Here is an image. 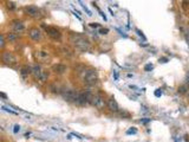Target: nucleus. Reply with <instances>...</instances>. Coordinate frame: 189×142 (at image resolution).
I'll return each instance as SVG.
<instances>
[{
  "mask_svg": "<svg viewBox=\"0 0 189 142\" xmlns=\"http://www.w3.org/2000/svg\"><path fill=\"white\" fill-rule=\"evenodd\" d=\"M70 43L78 51H81V52H86V51H89L90 46H91L89 39H86L84 36L78 34V33H71L70 34Z\"/></svg>",
  "mask_w": 189,
  "mask_h": 142,
  "instance_id": "f257e3e1",
  "label": "nucleus"
},
{
  "mask_svg": "<svg viewBox=\"0 0 189 142\" xmlns=\"http://www.w3.org/2000/svg\"><path fill=\"white\" fill-rule=\"evenodd\" d=\"M86 98H87V102L90 103V104H92L95 108L97 109H103L105 106H106V103L104 101V98L98 95V94H91L89 91H86Z\"/></svg>",
  "mask_w": 189,
  "mask_h": 142,
  "instance_id": "f03ea898",
  "label": "nucleus"
},
{
  "mask_svg": "<svg viewBox=\"0 0 189 142\" xmlns=\"http://www.w3.org/2000/svg\"><path fill=\"white\" fill-rule=\"evenodd\" d=\"M83 80L87 85H95L98 82V73L93 69L85 70L83 72Z\"/></svg>",
  "mask_w": 189,
  "mask_h": 142,
  "instance_id": "7ed1b4c3",
  "label": "nucleus"
},
{
  "mask_svg": "<svg viewBox=\"0 0 189 142\" xmlns=\"http://www.w3.org/2000/svg\"><path fill=\"white\" fill-rule=\"evenodd\" d=\"M32 75L35 80L40 81V82H46L48 78V73L44 71L39 65H33L32 67Z\"/></svg>",
  "mask_w": 189,
  "mask_h": 142,
  "instance_id": "20e7f679",
  "label": "nucleus"
},
{
  "mask_svg": "<svg viewBox=\"0 0 189 142\" xmlns=\"http://www.w3.org/2000/svg\"><path fill=\"white\" fill-rule=\"evenodd\" d=\"M78 95H79V93L74 91V90H70V89H69V90H63V91H61L63 98H64L65 101H68V102H73V103H76Z\"/></svg>",
  "mask_w": 189,
  "mask_h": 142,
  "instance_id": "39448f33",
  "label": "nucleus"
},
{
  "mask_svg": "<svg viewBox=\"0 0 189 142\" xmlns=\"http://www.w3.org/2000/svg\"><path fill=\"white\" fill-rule=\"evenodd\" d=\"M33 56L38 63H50L51 62V56H50L46 51H35Z\"/></svg>",
  "mask_w": 189,
  "mask_h": 142,
  "instance_id": "423d86ee",
  "label": "nucleus"
},
{
  "mask_svg": "<svg viewBox=\"0 0 189 142\" xmlns=\"http://www.w3.org/2000/svg\"><path fill=\"white\" fill-rule=\"evenodd\" d=\"M1 59L5 64H7V65H14L17 63V57L12 52H10V51H4L3 55H1Z\"/></svg>",
  "mask_w": 189,
  "mask_h": 142,
  "instance_id": "0eeeda50",
  "label": "nucleus"
},
{
  "mask_svg": "<svg viewBox=\"0 0 189 142\" xmlns=\"http://www.w3.org/2000/svg\"><path fill=\"white\" fill-rule=\"evenodd\" d=\"M25 13H26L27 16H30V17H32V18H40L42 17L40 10L34 5H30V6L25 7Z\"/></svg>",
  "mask_w": 189,
  "mask_h": 142,
  "instance_id": "6e6552de",
  "label": "nucleus"
},
{
  "mask_svg": "<svg viewBox=\"0 0 189 142\" xmlns=\"http://www.w3.org/2000/svg\"><path fill=\"white\" fill-rule=\"evenodd\" d=\"M44 27H45V31H46L48 37H51L52 39H55V40H60L61 33H60V31L58 29L51 27V26H44Z\"/></svg>",
  "mask_w": 189,
  "mask_h": 142,
  "instance_id": "1a4fd4ad",
  "label": "nucleus"
},
{
  "mask_svg": "<svg viewBox=\"0 0 189 142\" xmlns=\"http://www.w3.org/2000/svg\"><path fill=\"white\" fill-rule=\"evenodd\" d=\"M29 36L33 40H40L42 39V31L38 27H32L29 30Z\"/></svg>",
  "mask_w": 189,
  "mask_h": 142,
  "instance_id": "9d476101",
  "label": "nucleus"
},
{
  "mask_svg": "<svg viewBox=\"0 0 189 142\" xmlns=\"http://www.w3.org/2000/svg\"><path fill=\"white\" fill-rule=\"evenodd\" d=\"M106 107H108L112 113H118V110H119L118 103L116 102V99L113 98V97H111V98L108 99V102H106Z\"/></svg>",
  "mask_w": 189,
  "mask_h": 142,
  "instance_id": "9b49d317",
  "label": "nucleus"
},
{
  "mask_svg": "<svg viewBox=\"0 0 189 142\" xmlns=\"http://www.w3.org/2000/svg\"><path fill=\"white\" fill-rule=\"evenodd\" d=\"M12 29H13L16 32L20 33L25 31V24L21 20H13L12 21Z\"/></svg>",
  "mask_w": 189,
  "mask_h": 142,
  "instance_id": "f8f14e48",
  "label": "nucleus"
},
{
  "mask_svg": "<svg viewBox=\"0 0 189 142\" xmlns=\"http://www.w3.org/2000/svg\"><path fill=\"white\" fill-rule=\"evenodd\" d=\"M52 71L58 73V75H63L66 71V67L63 65V64H55V65L52 67Z\"/></svg>",
  "mask_w": 189,
  "mask_h": 142,
  "instance_id": "ddd939ff",
  "label": "nucleus"
},
{
  "mask_svg": "<svg viewBox=\"0 0 189 142\" xmlns=\"http://www.w3.org/2000/svg\"><path fill=\"white\" fill-rule=\"evenodd\" d=\"M20 73H21V76L26 77L27 75L32 73V68H31V67H23V68L20 69Z\"/></svg>",
  "mask_w": 189,
  "mask_h": 142,
  "instance_id": "4468645a",
  "label": "nucleus"
},
{
  "mask_svg": "<svg viewBox=\"0 0 189 142\" xmlns=\"http://www.w3.org/2000/svg\"><path fill=\"white\" fill-rule=\"evenodd\" d=\"M61 52L64 54L66 57H72V56H73V51H72L69 46H63V47H61Z\"/></svg>",
  "mask_w": 189,
  "mask_h": 142,
  "instance_id": "2eb2a0df",
  "label": "nucleus"
},
{
  "mask_svg": "<svg viewBox=\"0 0 189 142\" xmlns=\"http://www.w3.org/2000/svg\"><path fill=\"white\" fill-rule=\"evenodd\" d=\"M7 38H8L10 42H14V40L17 39V34H14V33H8V34H7Z\"/></svg>",
  "mask_w": 189,
  "mask_h": 142,
  "instance_id": "dca6fc26",
  "label": "nucleus"
},
{
  "mask_svg": "<svg viewBox=\"0 0 189 142\" xmlns=\"http://www.w3.org/2000/svg\"><path fill=\"white\" fill-rule=\"evenodd\" d=\"M5 46V37H4V34H0V47H4Z\"/></svg>",
  "mask_w": 189,
  "mask_h": 142,
  "instance_id": "f3484780",
  "label": "nucleus"
},
{
  "mask_svg": "<svg viewBox=\"0 0 189 142\" xmlns=\"http://www.w3.org/2000/svg\"><path fill=\"white\" fill-rule=\"evenodd\" d=\"M153 69H154V65H153V64H151V63L147 64V65L144 67V70H145V71H148V72H149V71H151Z\"/></svg>",
  "mask_w": 189,
  "mask_h": 142,
  "instance_id": "a211bd4d",
  "label": "nucleus"
},
{
  "mask_svg": "<svg viewBox=\"0 0 189 142\" xmlns=\"http://www.w3.org/2000/svg\"><path fill=\"white\" fill-rule=\"evenodd\" d=\"M7 7H8L10 10H14V8H16V4H14L13 1H8V3H7Z\"/></svg>",
  "mask_w": 189,
  "mask_h": 142,
  "instance_id": "6ab92c4d",
  "label": "nucleus"
},
{
  "mask_svg": "<svg viewBox=\"0 0 189 142\" xmlns=\"http://www.w3.org/2000/svg\"><path fill=\"white\" fill-rule=\"evenodd\" d=\"M187 88H188L187 85H182V86H181V88L179 89V91H180L181 94H184V93L187 91Z\"/></svg>",
  "mask_w": 189,
  "mask_h": 142,
  "instance_id": "aec40b11",
  "label": "nucleus"
},
{
  "mask_svg": "<svg viewBox=\"0 0 189 142\" xmlns=\"http://www.w3.org/2000/svg\"><path fill=\"white\" fill-rule=\"evenodd\" d=\"M81 5H82V7H83V8H84V10L86 11V13H87V16H92V14H91V12H90L89 10H87V7H86L85 5H83V3H82V1H81Z\"/></svg>",
  "mask_w": 189,
  "mask_h": 142,
  "instance_id": "412c9836",
  "label": "nucleus"
},
{
  "mask_svg": "<svg viewBox=\"0 0 189 142\" xmlns=\"http://www.w3.org/2000/svg\"><path fill=\"white\" fill-rule=\"evenodd\" d=\"M136 133H137L136 128H131V129H129V130L127 132V134H136Z\"/></svg>",
  "mask_w": 189,
  "mask_h": 142,
  "instance_id": "4be33fe9",
  "label": "nucleus"
},
{
  "mask_svg": "<svg viewBox=\"0 0 189 142\" xmlns=\"http://www.w3.org/2000/svg\"><path fill=\"white\" fill-rule=\"evenodd\" d=\"M108 32H109L108 29H100V30H99V33H100V34H106Z\"/></svg>",
  "mask_w": 189,
  "mask_h": 142,
  "instance_id": "5701e85b",
  "label": "nucleus"
},
{
  "mask_svg": "<svg viewBox=\"0 0 189 142\" xmlns=\"http://www.w3.org/2000/svg\"><path fill=\"white\" fill-rule=\"evenodd\" d=\"M161 95H162V91H161V89H157L156 91H155V96H156V97H160Z\"/></svg>",
  "mask_w": 189,
  "mask_h": 142,
  "instance_id": "b1692460",
  "label": "nucleus"
},
{
  "mask_svg": "<svg viewBox=\"0 0 189 142\" xmlns=\"http://www.w3.org/2000/svg\"><path fill=\"white\" fill-rule=\"evenodd\" d=\"M19 130H20V126L16 124V126H14V128H13V132H14V133H18Z\"/></svg>",
  "mask_w": 189,
  "mask_h": 142,
  "instance_id": "393cba45",
  "label": "nucleus"
},
{
  "mask_svg": "<svg viewBox=\"0 0 189 142\" xmlns=\"http://www.w3.org/2000/svg\"><path fill=\"white\" fill-rule=\"evenodd\" d=\"M136 32H137V34H138V36H140V37H142V38H143V39H145V36H144V34H143V33H142V32H141L140 30H136Z\"/></svg>",
  "mask_w": 189,
  "mask_h": 142,
  "instance_id": "a878e982",
  "label": "nucleus"
},
{
  "mask_svg": "<svg viewBox=\"0 0 189 142\" xmlns=\"http://www.w3.org/2000/svg\"><path fill=\"white\" fill-rule=\"evenodd\" d=\"M168 62V58L163 57V58H160V63H167Z\"/></svg>",
  "mask_w": 189,
  "mask_h": 142,
  "instance_id": "bb28decb",
  "label": "nucleus"
},
{
  "mask_svg": "<svg viewBox=\"0 0 189 142\" xmlns=\"http://www.w3.org/2000/svg\"><path fill=\"white\" fill-rule=\"evenodd\" d=\"M90 26H91V27H99V24H97V23H91Z\"/></svg>",
  "mask_w": 189,
  "mask_h": 142,
  "instance_id": "cd10ccee",
  "label": "nucleus"
},
{
  "mask_svg": "<svg viewBox=\"0 0 189 142\" xmlns=\"http://www.w3.org/2000/svg\"><path fill=\"white\" fill-rule=\"evenodd\" d=\"M149 121H150L149 119H144V120H141V122H142V123H148Z\"/></svg>",
  "mask_w": 189,
  "mask_h": 142,
  "instance_id": "c85d7f7f",
  "label": "nucleus"
},
{
  "mask_svg": "<svg viewBox=\"0 0 189 142\" xmlns=\"http://www.w3.org/2000/svg\"><path fill=\"white\" fill-rule=\"evenodd\" d=\"M0 95H1V97H4V98H5V97H6V95H5V94H4V93H1V94H0Z\"/></svg>",
  "mask_w": 189,
  "mask_h": 142,
  "instance_id": "c756f323",
  "label": "nucleus"
}]
</instances>
